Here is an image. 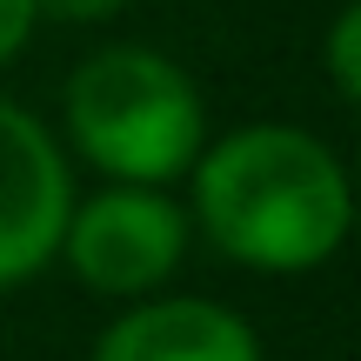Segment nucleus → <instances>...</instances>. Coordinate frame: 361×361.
<instances>
[{"instance_id":"nucleus-3","label":"nucleus","mask_w":361,"mask_h":361,"mask_svg":"<svg viewBox=\"0 0 361 361\" xmlns=\"http://www.w3.org/2000/svg\"><path fill=\"white\" fill-rule=\"evenodd\" d=\"M188 234H194L188 207H174L161 188L114 180L107 194L67 207L61 261L74 268L80 288H94V295L141 301L188 261Z\"/></svg>"},{"instance_id":"nucleus-8","label":"nucleus","mask_w":361,"mask_h":361,"mask_svg":"<svg viewBox=\"0 0 361 361\" xmlns=\"http://www.w3.org/2000/svg\"><path fill=\"white\" fill-rule=\"evenodd\" d=\"M128 0H34V20H114Z\"/></svg>"},{"instance_id":"nucleus-2","label":"nucleus","mask_w":361,"mask_h":361,"mask_svg":"<svg viewBox=\"0 0 361 361\" xmlns=\"http://www.w3.org/2000/svg\"><path fill=\"white\" fill-rule=\"evenodd\" d=\"M67 141L87 168L134 188H168L207 141V101L161 47H101L67 74Z\"/></svg>"},{"instance_id":"nucleus-7","label":"nucleus","mask_w":361,"mask_h":361,"mask_svg":"<svg viewBox=\"0 0 361 361\" xmlns=\"http://www.w3.org/2000/svg\"><path fill=\"white\" fill-rule=\"evenodd\" d=\"M27 40H34V0H0V67L20 61Z\"/></svg>"},{"instance_id":"nucleus-6","label":"nucleus","mask_w":361,"mask_h":361,"mask_svg":"<svg viewBox=\"0 0 361 361\" xmlns=\"http://www.w3.org/2000/svg\"><path fill=\"white\" fill-rule=\"evenodd\" d=\"M328 87H335V101H361V7L355 0L328 27Z\"/></svg>"},{"instance_id":"nucleus-4","label":"nucleus","mask_w":361,"mask_h":361,"mask_svg":"<svg viewBox=\"0 0 361 361\" xmlns=\"http://www.w3.org/2000/svg\"><path fill=\"white\" fill-rule=\"evenodd\" d=\"M74 207L67 154L20 101L0 94V288H20L61 255Z\"/></svg>"},{"instance_id":"nucleus-5","label":"nucleus","mask_w":361,"mask_h":361,"mask_svg":"<svg viewBox=\"0 0 361 361\" xmlns=\"http://www.w3.org/2000/svg\"><path fill=\"white\" fill-rule=\"evenodd\" d=\"M94 361H261V341L221 301H201V295L154 301V295H141V308L107 322V335L94 341Z\"/></svg>"},{"instance_id":"nucleus-1","label":"nucleus","mask_w":361,"mask_h":361,"mask_svg":"<svg viewBox=\"0 0 361 361\" xmlns=\"http://www.w3.org/2000/svg\"><path fill=\"white\" fill-rule=\"evenodd\" d=\"M194 221L207 247L255 274H314L355 228V188L308 128L255 121L194 154Z\"/></svg>"}]
</instances>
